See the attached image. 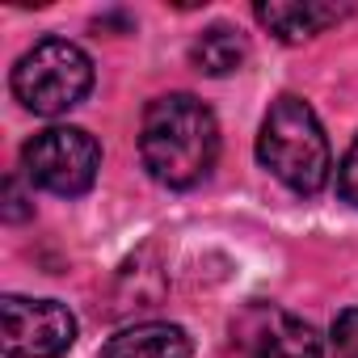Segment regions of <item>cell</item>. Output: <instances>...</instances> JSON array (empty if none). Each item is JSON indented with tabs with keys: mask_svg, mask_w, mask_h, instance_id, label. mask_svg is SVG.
Returning <instances> with one entry per match:
<instances>
[{
	"mask_svg": "<svg viewBox=\"0 0 358 358\" xmlns=\"http://www.w3.org/2000/svg\"><path fill=\"white\" fill-rule=\"evenodd\" d=\"M333 358H358V308H345L333 320Z\"/></svg>",
	"mask_w": 358,
	"mask_h": 358,
	"instance_id": "10",
	"label": "cell"
},
{
	"mask_svg": "<svg viewBox=\"0 0 358 358\" xmlns=\"http://www.w3.org/2000/svg\"><path fill=\"white\" fill-rule=\"evenodd\" d=\"M257 160L295 194H320L324 190L333 160H329V139H324L308 101L282 93L270 106L262 135H257Z\"/></svg>",
	"mask_w": 358,
	"mask_h": 358,
	"instance_id": "2",
	"label": "cell"
},
{
	"mask_svg": "<svg viewBox=\"0 0 358 358\" xmlns=\"http://www.w3.org/2000/svg\"><path fill=\"white\" fill-rule=\"evenodd\" d=\"M253 13L282 43H303V38L337 26L350 13V5H320V0H303V5H299V0H262Z\"/></svg>",
	"mask_w": 358,
	"mask_h": 358,
	"instance_id": "7",
	"label": "cell"
},
{
	"mask_svg": "<svg viewBox=\"0 0 358 358\" xmlns=\"http://www.w3.org/2000/svg\"><path fill=\"white\" fill-rule=\"evenodd\" d=\"M220 156V127L215 114L190 97L169 93L143 110L139 127V160L143 169L169 190H190L211 173Z\"/></svg>",
	"mask_w": 358,
	"mask_h": 358,
	"instance_id": "1",
	"label": "cell"
},
{
	"mask_svg": "<svg viewBox=\"0 0 358 358\" xmlns=\"http://www.w3.org/2000/svg\"><path fill=\"white\" fill-rule=\"evenodd\" d=\"M232 337L253 358H320L316 329L278 303H249L232 320Z\"/></svg>",
	"mask_w": 358,
	"mask_h": 358,
	"instance_id": "6",
	"label": "cell"
},
{
	"mask_svg": "<svg viewBox=\"0 0 358 358\" xmlns=\"http://www.w3.org/2000/svg\"><path fill=\"white\" fill-rule=\"evenodd\" d=\"M26 215H30V207L22 199V186H17V177H9L5 182V220H26Z\"/></svg>",
	"mask_w": 358,
	"mask_h": 358,
	"instance_id": "12",
	"label": "cell"
},
{
	"mask_svg": "<svg viewBox=\"0 0 358 358\" xmlns=\"http://www.w3.org/2000/svg\"><path fill=\"white\" fill-rule=\"evenodd\" d=\"M5 320V358H59L76 341V316L55 299H0Z\"/></svg>",
	"mask_w": 358,
	"mask_h": 358,
	"instance_id": "5",
	"label": "cell"
},
{
	"mask_svg": "<svg viewBox=\"0 0 358 358\" xmlns=\"http://www.w3.org/2000/svg\"><path fill=\"white\" fill-rule=\"evenodd\" d=\"M245 59H249V43H245V34L232 30V26H211V30H203V34L194 38V47H190V64H194L199 72H207V76H228V72H236Z\"/></svg>",
	"mask_w": 358,
	"mask_h": 358,
	"instance_id": "9",
	"label": "cell"
},
{
	"mask_svg": "<svg viewBox=\"0 0 358 358\" xmlns=\"http://www.w3.org/2000/svg\"><path fill=\"white\" fill-rule=\"evenodd\" d=\"M337 190H341V199H345V203H354V207H358V139L350 143V152H345V160H341Z\"/></svg>",
	"mask_w": 358,
	"mask_h": 358,
	"instance_id": "11",
	"label": "cell"
},
{
	"mask_svg": "<svg viewBox=\"0 0 358 358\" xmlns=\"http://www.w3.org/2000/svg\"><path fill=\"white\" fill-rule=\"evenodd\" d=\"M194 341L182 324H135L106 341L101 358H190Z\"/></svg>",
	"mask_w": 358,
	"mask_h": 358,
	"instance_id": "8",
	"label": "cell"
},
{
	"mask_svg": "<svg viewBox=\"0 0 358 358\" xmlns=\"http://www.w3.org/2000/svg\"><path fill=\"white\" fill-rule=\"evenodd\" d=\"M93 89V59L68 38H43L13 68V97L30 114H68Z\"/></svg>",
	"mask_w": 358,
	"mask_h": 358,
	"instance_id": "3",
	"label": "cell"
},
{
	"mask_svg": "<svg viewBox=\"0 0 358 358\" xmlns=\"http://www.w3.org/2000/svg\"><path fill=\"white\" fill-rule=\"evenodd\" d=\"M22 164L38 190L59 194V199H76L97 182L101 148L80 127H47L22 148Z\"/></svg>",
	"mask_w": 358,
	"mask_h": 358,
	"instance_id": "4",
	"label": "cell"
}]
</instances>
